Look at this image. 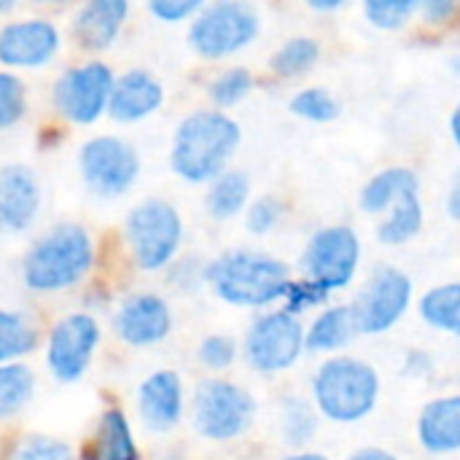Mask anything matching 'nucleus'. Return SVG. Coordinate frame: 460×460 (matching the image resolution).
<instances>
[{"instance_id":"nucleus-37","label":"nucleus","mask_w":460,"mask_h":460,"mask_svg":"<svg viewBox=\"0 0 460 460\" xmlns=\"http://www.w3.org/2000/svg\"><path fill=\"white\" fill-rule=\"evenodd\" d=\"M234 356H237V345H234L232 337L216 334V337H208L199 345V361L208 369H226V367H232Z\"/></svg>"},{"instance_id":"nucleus-12","label":"nucleus","mask_w":460,"mask_h":460,"mask_svg":"<svg viewBox=\"0 0 460 460\" xmlns=\"http://www.w3.org/2000/svg\"><path fill=\"white\" fill-rule=\"evenodd\" d=\"M81 172L94 194L119 197L137 181L140 159L119 137H94L81 148Z\"/></svg>"},{"instance_id":"nucleus-40","label":"nucleus","mask_w":460,"mask_h":460,"mask_svg":"<svg viewBox=\"0 0 460 460\" xmlns=\"http://www.w3.org/2000/svg\"><path fill=\"white\" fill-rule=\"evenodd\" d=\"M418 11H423V16H426L429 22L442 24V22H447V19L458 11V3H453V0H429V3H423Z\"/></svg>"},{"instance_id":"nucleus-30","label":"nucleus","mask_w":460,"mask_h":460,"mask_svg":"<svg viewBox=\"0 0 460 460\" xmlns=\"http://www.w3.org/2000/svg\"><path fill=\"white\" fill-rule=\"evenodd\" d=\"M291 111L307 121H332L340 116V102L326 92V89H302L294 100H291Z\"/></svg>"},{"instance_id":"nucleus-43","label":"nucleus","mask_w":460,"mask_h":460,"mask_svg":"<svg viewBox=\"0 0 460 460\" xmlns=\"http://www.w3.org/2000/svg\"><path fill=\"white\" fill-rule=\"evenodd\" d=\"M342 3H310V8H315V11H334V8H340Z\"/></svg>"},{"instance_id":"nucleus-35","label":"nucleus","mask_w":460,"mask_h":460,"mask_svg":"<svg viewBox=\"0 0 460 460\" xmlns=\"http://www.w3.org/2000/svg\"><path fill=\"white\" fill-rule=\"evenodd\" d=\"M326 296H329V294H326L321 286L310 283V280H291L288 288H286V294H283V299H286V313H288V315L302 313V310H307V307H315V305L326 302Z\"/></svg>"},{"instance_id":"nucleus-11","label":"nucleus","mask_w":460,"mask_h":460,"mask_svg":"<svg viewBox=\"0 0 460 460\" xmlns=\"http://www.w3.org/2000/svg\"><path fill=\"white\" fill-rule=\"evenodd\" d=\"M113 73L102 62H89L67 70L54 86L57 111L73 124H92L108 108Z\"/></svg>"},{"instance_id":"nucleus-14","label":"nucleus","mask_w":460,"mask_h":460,"mask_svg":"<svg viewBox=\"0 0 460 460\" xmlns=\"http://www.w3.org/2000/svg\"><path fill=\"white\" fill-rule=\"evenodd\" d=\"M59 49V32L46 19L11 22L0 30V62L8 67H40Z\"/></svg>"},{"instance_id":"nucleus-26","label":"nucleus","mask_w":460,"mask_h":460,"mask_svg":"<svg viewBox=\"0 0 460 460\" xmlns=\"http://www.w3.org/2000/svg\"><path fill=\"white\" fill-rule=\"evenodd\" d=\"M460 286L458 283H445L431 288L423 302H420V313L423 321L434 329L450 332L456 334L460 326Z\"/></svg>"},{"instance_id":"nucleus-45","label":"nucleus","mask_w":460,"mask_h":460,"mask_svg":"<svg viewBox=\"0 0 460 460\" xmlns=\"http://www.w3.org/2000/svg\"><path fill=\"white\" fill-rule=\"evenodd\" d=\"M11 8H13V3H8V0L0 3V13H3V11H11Z\"/></svg>"},{"instance_id":"nucleus-4","label":"nucleus","mask_w":460,"mask_h":460,"mask_svg":"<svg viewBox=\"0 0 460 460\" xmlns=\"http://www.w3.org/2000/svg\"><path fill=\"white\" fill-rule=\"evenodd\" d=\"M313 394L318 410L337 423H356L367 418L380 396L377 372L358 358H332L326 361L315 380Z\"/></svg>"},{"instance_id":"nucleus-41","label":"nucleus","mask_w":460,"mask_h":460,"mask_svg":"<svg viewBox=\"0 0 460 460\" xmlns=\"http://www.w3.org/2000/svg\"><path fill=\"white\" fill-rule=\"evenodd\" d=\"M350 460H396L391 453H385V450H361V453H356Z\"/></svg>"},{"instance_id":"nucleus-44","label":"nucleus","mask_w":460,"mask_h":460,"mask_svg":"<svg viewBox=\"0 0 460 460\" xmlns=\"http://www.w3.org/2000/svg\"><path fill=\"white\" fill-rule=\"evenodd\" d=\"M286 460H326L323 456H315V453H302V456H291Z\"/></svg>"},{"instance_id":"nucleus-29","label":"nucleus","mask_w":460,"mask_h":460,"mask_svg":"<svg viewBox=\"0 0 460 460\" xmlns=\"http://www.w3.org/2000/svg\"><path fill=\"white\" fill-rule=\"evenodd\" d=\"M321 57V46L318 40L313 38H291L286 40L275 57H272V70L283 78H294V75H302L307 73Z\"/></svg>"},{"instance_id":"nucleus-42","label":"nucleus","mask_w":460,"mask_h":460,"mask_svg":"<svg viewBox=\"0 0 460 460\" xmlns=\"http://www.w3.org/2000/svg\"><path fill=\"white\" fill-rule=\"evenodd\" d=\"M450 216H453V218H458V216H460V210H458V186H456V189L450 191Z\"/></svg>"},{"instance_id":"nucleus-3","label":"nucleus","mask_w":460,"mask_h":460,"mask_svg":"<svg viewBox=\"0 0 460 460\" xmlns=\"http://www.w3.org/2000/svg\"><path fill=\"white\" fill-rule=\"evenodd\" d=\"M94 261L92 237L75 224L57 226L24 256L22 275L32 291H62L75 286Z\"/></svg>"},{"instance_id":"nucleus-24","label":"nucleus","mask_w":460,"mask_h":460,"mask_svg":"<svg viewBox=\"0 0 460 460\" xmlns=\"http://www.w3.org/2000/svg\"><path fill=\"white\" fill-rule=\"evenodd\" d=\"M251 194V183L248 175L240 170H224L221 175L213 178V186L208 191V210L213 218H234Z\"/></svg>"},{"instance_id":"nucleus-19","label":"nucleus","mask_w":460,"mask_h":460,"mask_svg":"<svg viewBox=\"0 0 460 460\" xmlns=\"http://www.w3.org/2000/svg\"><path fill=\"white\" fill-rule=\"evenodd\" d=\"M127 11H129V5L124 0H92V3L81 5V11L75 13V22H73L75 40L89 51L108 49L116 40V35L127 19Z\"/></svg>"},{"instance_id":"nucleus-5","label":"nucleus","mask_w":460,"mask_h":460,"mask_svg":"<svg viewBox=\"0 0 460 460\" xmlns=\"http://www.w3.org/2000/svg\"><path fill=\"white\" fill-rule=\"evenodd\" d=\"M259 32V13L251 3L221 0L202 5L191 22L189 40L197 54L208 59L229 57L245 49Z\"/></svg>"},{"instance_id":"nucleus-7","label":"nucleus","mask_w":460,"mask_h":460,"mask_svg":"<svg viewBox=\"0 0 460 460\" xmlns=\"http://www.w3.org/2000/svg\"><path fill=\"white\" fill-rule=\"evenodd\" d=\"M253 399L234 383L210 380L194 394V426L202 437L226 442L240 437L253 420Z\"/></svg>"},{"instance_id":"nucleus-36","label":"nucleus","mask_w":460,"mask_h":460,"mask_svg":"<svg viewBox=\"0 0 460 460\" xmlns=\"http://www.w3.org/2000/svg\"><path fill=\"white\" fill-rule=\"evenodd\" d=\"M313 429H315V420H313L310 407L299 399L288 402L286 404V439L294 445H302L313 437Z\"/></svg>"},{"instance_id":"nucleus-34","label":"nucleus","mask_w":460,"mask_h":460,"mask_svg":"<svg viewBox=\"0 0 460 460\" xmlns=\"http://www.w3.org/2000/svg\"><path fill=\"white\" fill-rule=\"evenodd\" d=\"M5 460H73V453L65 442L51 437H27L22 439Z\"/></svg>"},{"instance_id":"nucleus-21","label":"nucleus","mask_w":460,"mask_h":460,"mask_svg":"<svg viewBox=\"0 0 460 460\" xmlns=\"http://www.w3.org/2000/svg\"><path fill=\"white\" fill-rule=\"evenodd\" d=\"M84 460H140L124 412L108 410L102 415L94 439L84 447Z\"/></svg>"},{"instance_id":"nucleus-9","label":"nucleus","mask_w":460,"mask_h":460,"mask_svg":"<svg viewBox=\"0 0 460 460\" xmlns=\"http://www.w3.org/2000/svg\"><path fill=\"white\" fill-rule=\"evenodd\" d=\"M302 348H305V329L286 310L261 315L259 321H253L245 337V356L251 367L270 375L291 369L302 356Z\"/></svg>"},{"instance_id":"nucleus-18","label":"nucleus","mask_w":460,"mask_h":460,"mask_svg":"<svg viewBox=\"0 0 460 460\" xmlns=\"http://www.w3.org/2000/svg\"><path fill=\"white\" fill-rule=\"evenodd\" d=\"M140 418L151 431H167L181 420L183 391L181 380L172 372H156L140 385Z\"/></svg>"},{"instance_id":"nucleus-25","label":"nucleus","mask_w":460,"mask_h":460,"mask_svg":"<svg viewBox=\"0 0 460 460\" xmlns=\"http://www.w3.org/2000/svg\"><path fill=\"white\" fill-rule=\"evenodd\" d=\"M420 226H423L420 194H407L391 208V216L380 224L377 237L385 245H402V243L412 240L420 232Z\"/></svg>"},{"instance_id":"nucleus-8","label":"nucleus","mask_w":460,"mask_h":460,"mask_svg":"<svg viewBox=\"0 0 460 460\" xmlns=\"http://www.w3.org/2000/svg\"><path fill=\"white\" fill-rule=\"evenodd\" d=\"M358 259H361V243L358 234L348 226H329L321 229L305 248L302 256V270H305V280L321 286L326 294L345 288L356 270H358Z\"/></svg>"},{"instance_id":"nucleus-10","label":"nucleus","mask_w":460,"mask_h":460,"mask_svg":"<svg viewBox=\"0 0 460 460\" xmlns=\"http://www.w3.org/2000/svg\"><path fill=\"white\" fill-rule=\"evenodd\" d=\"M412 283L396 267H383L372 275V280L358 294L356 305L350 307L356 329L364 334H383L388 332L410 307Z\"/></svg>"},{"instance_id":"nucleus-32","label":"nucleus","mask_w":460,"mask_h":460,"mask_svg":"<svg viewBox=\"0 0 460 460\" xmlns=\"http://www.w3.org/2000/svg\"><path fill=\"white\" fill-rule=\"evenodd\" d=\"M251 86H253L251 73L243 70V67H232V70L221 73V75L210 84V97H213L216 105L232 108V105H237V102L251 92Z\"/></svg>"},{"instance_id":"nucleus-22","label":"nucleus","mask_w":460,"mask_h":460,"mask_svg":"<svg viewBox=\"0 0 460 460\" xmlns=\"http://www.w3.org/2000/svg\"><path fill=\"white\" fill-rule=\"evenodd\" d=\"M407 194H420L418 175L412 170H407V167L383 170L380 175H375L364 186V191H361V208L367 213H383V210H391Z\"/></svg>"},{"instance_id":"nucleus-6","label":"nucleus","mask_w":460,"mask_h":460,"mask_svg":"<svg viewBox=\"0 0 460 460\" xmlns=\"http://www.w3.org/2000/svg\"><path fill=\"white\" fill-rule=\"evenodd\" d=\"M181 216L164 199H148L137 205L127 218V243L140 270L167 267L181 248Z\"/></svg>"},{"instance_id":"nucleus-16","label":"nucleus","mask_w":460,"mask_h":460,"mask_svg":"<svg viewBox=\"0 0 460 460\" xmlns=\"http://www.w3.org/2000/svg\"><path fill=\"white\" fill-rule=\"evenodd\" d=\"M170 326H172L170 307L154 294L129 296L116 315V329L121 340L135 348H148L164 340L170 334Z\"/></svg>"},{"instance_id":"nucleus-15","label":"nucleus","mask_w":460,"mask_h":460,"mask_svg":"<svg viewBox=\"0 0 460 460\" xmlns=\"http://www.w3.org/2000/svg\"><path fill=\"white\" fill-rule=\"evenodd\" d=\"M40 208V186L30 167H0V229L24 232Z\"/></svg>"},{"instance_id":"nucleus-13","label":"nucleus","mask_w":460,"mask_h":460,"mask_svg":"<svg viewBox=\"0 0 460 460\" xmlns=\"http://www.w3.org/2000/svg\"><path fill=\"white\" fill-rule=\"evenodd\" d=\"M97 342H100V326L92 315L75 313L62 318L51 329L49 348H46V361L54 377L62 383L78 380L86 372Z\"/></svg>"},{"instance_id":"nucleus-17","label":"nucleus","mask_w":460,"mask_h":460,"mask_svg":"<svg viewBox=\"0 0 460 460\" xmlns=\"http://www.w3.org/2000/svg\"><path fill=\"white\" fill-rule=\"evenodd\" d=\"M162 100L164 89L148 70H129L121 78H113L108 111L116 121H137L151 116Z\"/></svg>"},{"instance_id":"nucleus-39","label":"nucleus","mask_w":460,"mask_h":460,"mask_svg":"<svg viewBox=\"0 0 460 460\" xmlns=\"http://www.w3.org/2000/svg\"><path fill=\"white\" fill-rule=\"evenodd\" d=\"M202 3L199 0H154L148 5V11L154 16H159L162 22H181V19H189L194 13H199Z\"/></svg>"},{"instance_id":"nucleus-1","label":"nucleus","mask_w":460,"mask_h":460,"mask_svg":"<svg viewBox=\"0 0 460 460\" xmlns=\"http://www.w3.org/2000/svg\"><path fill=\"white\" fill-rule=\"evenodd\" d=\"M240 143V127L221 111H199L186 116L172 140V170L189 183H205L224 172Z\"/></svg>"},{"instance_id":"nucleus-23","label":"nucleus","mask_w":460,"mask_h":460,"mask_svg":"<svg viewBox=\"0 0 460 460\" xmlns=\"http://www.w3.org/2000/svg\"><path fill=\"white\" fill-rule=\"evenodd\" d=\"M358 334L356 321L350 307H332L326 310L310 329V334L305 337V348L315 350V353H326V350H340L345 348L353 337Z\"/></svg>"},{"instance_id":"nucleus-38","label":"nucleus","mask_w":460,"mask_h":460,"mask_svg":"<svg viewBox=\"0 0 460 460\" xmlns=\"http://www.w3.org/2000/svg\"><path fill=\"white\" fill-rule=\"evenodd\" d=\"M283 216V205L275 197H261L248 210V229L256 234H267Z\"/></svg>"},{"instance_id":"nucleus-33","label":"nucleus","mask_w":460,"mask_h":460,"mask_svg":"<svg viewBox=\"0 0 460 460\" xmlns=\"http://www.w3.org/2000/svg\"><path fill=\"white\" fill-rule=\"evenodd\" d=\"M27 108L24 84L13 73H0V129L13 127Z\"/></svg>"},{"instance_id":"nucleus-27","label":"nucleus","mask_w":460,"mask_h":460,"mask_svg":"<svg viewBox=\"0 0 460 460\" xmlns=\"http://www.w3.org/2000/svg\"><path fill=\"white\" fill-rule=\"evenodd\" d=\"M35 345H38L35 326L19 313L0 310V364H8L30 350H35Z\"/></svg>"},{"instance_id":"nucleus-20","label":"nucleus","mask_w":460,"mask_h":460,"mask_svg":"<svg viewBox=\"0 0 460 460\" xmlns=\"http://www.w3.org/2000/svg\"><path fill=\"white\" fill-rule=\"evenodd\" d=\"M420 442L434 456H450L460 447V399L447 396L431 402L418 423Z\"/></svg>"},{"instance_id":"nucleus-28","label":"nucleus","mask_w":460,"mask_h":460,"mask_svg":"<svg viewBox=\"0 0 460 460\" xmlns=\"http://www.w3.org/2000/svg\"><path fill=\"white\" fill-rule=\"evenodd\" d=\"M35 377L24 364L0 367V420L16 415L32 399Z\"/></svg>"},{"instance_id":"nucleus-2","label":"nucleus","mask_w":460,"mask_h":460,"mask_svg":"<svg viewBox=\"0 0 460 460\" xmlns=\"http://www.w3.org/2000/svg\"><path fill=\"white\" fill-rule=\"evenodd\" d=\"M205 278L218 299L234 307H267L283 299L291 283V272L283 261L245 251L216 259L208 267Z\"/></svg>"},{"instance_id":"nucleus-31","label":"nucleus","mask_w":460,"mask_h":460,"mask_svg":"<svg viewBox=\"0 0 460 460\" xmlns=\"http://www.w3.org/2000/svg\"><path fill=\"white\" fill-rule=\"evenodd\" d=\"M418 8H420L418 0H369V3L364 5V13H367V19H369L375 27L396 30V27H402Z\"/></svg>"}]
</instances>
